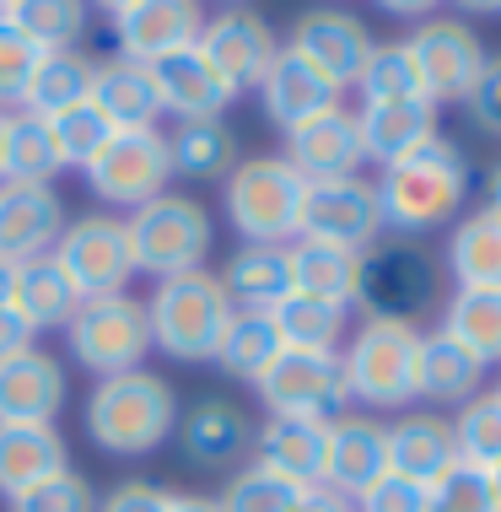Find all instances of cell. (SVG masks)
Wrapping results in <instances>:
<instances>
[{
	"label": "cell",
	"instance_id": "1",
	"mask_svg": "<svg viewBox=\"0 0 501 512\" xmlns=\"http://www.w3.org/2000/svg\"><path fill=\"white\" fill-rule=\"evenodd\" d=\"M372 189H378L383 227H394L399 238H421V232L458 216V205L469 195V162L448 135H431L410 157L388 162Z\"/></svg>",
	"mask_w": 501,
	"mask_h": 512
},
{
	"label": "cell",
	"instance_id": "2",
	"mask_svg": "<svg viewBox=\"0 0 501 512\" xmlns=\"http://www.w3.org/2000/svg\"><path fill=\"white\" fill-rule=\"evenodd\" d=\"M178 389L162 372H119V378H97L87 394V437L92 448H103L108 459H141V453L162 448L178 426Z\"/></svg>",
	"mask_w": 501,
	"mask_h": 512
},
{
	"label": "cell",
	"instance_id": "3",
	"mask_svg": "<svg viewBox=\"0 0 501 512\" xmlns=\"http://www.w3.org/2000/svg\"><path fill=\"white\" fill-rule=\"evenodd\" d=\"M146 318L151 351L173 356V362H216V345L232 324V302L211 270H189L151 286Z\"/></svg>",
	"mask_w": 501,
	"mask_h": 512
},
{
	"label": "cell",
	"instance_id": "4",
	"mask_svg": "<svg viewBox=\"0 0 501 512\" xmlns=\"http://www.w3.org/2000/svg\"><path fill=\"white\" fill-rule=\"evenodd\" d=\"M221 184H227L221 205H227V221L243 243H291L302 232L308 178L286 157H243Z\"/></svg>",
	"mask_w": 501,
	"mask_h": 512
},
{
	"label": "cell",
	"instance_id": "5",
	"mask_svg": "<svg viewBox=\"0 0 501 512\" xmlns=\"http://www.w3.org/2000/svg\"><path fill=\"white\" fill-rule=\"evenodd\" d=\"M124 238H130V259H135V275H189V270H205V254L216 243V227L205 216L200 200L189 195H157L146 200L141 211L124 216Z\"/></svg>",
	"mask_w": 501,
	"mask_h": 512
},
{
	"label": "cell",
	"instance_id": "6",
	"mask_svg": "<svg viewBox=\"0 0 501 512\" xmlns=\"http://www.w3.org/2000/svg\"><path fill=\"white\" fill-rule=\"evenodd\" d=\"M415 324H388V318H361L340 351L345 394L367 410H405L415 405Z\"/></svg>",
	"mask_w": 501,
	"mask_h": 512
},
{
	"label": "cell",
	"instance_id": "7",
	"mask_svg": "<svg viewBox=\"0 0 501 512\" xmlns=\"http://www.w3.org/2000/svg\"><path fill=\"white\" fill-rule=\"evenodd\" d=\"M65 345H71V362L87 367L92 378H119V372L146 367L151 356L146 302H135L130 292L81 297V308L65 324Z\"/></svg>",
	"mask_w": 501,
	"mask_h": 512
},
{
	"label": "cell",
	"instance_id": "8",
	"mask_svg": "<svg viewBox=\"0 0 501 512\" xmlns=\"http://www.w3.org/2000/svg\"><path fill=\"white\" fill-rule=\"evenodd\" d=\"M431 302H437V259H431L415 238H394V243L361 248L356 308L367 318L415 324Z\"/></svg>",
	"mask_w": 501,
	"mask_h": 512
},
{
	"label": "cell",
	"instance_id": "9",
	"mask_svg": "<svg viewBox=\"0 0 501 512\" xmlns=\"http://www.w3.org/2000/svg\"><path fill=\"white\" fill-rule=\"evenodd\" d=\"M87 184L103 205H119V211H141L146 200L167 195V178H173V162H167V135L157 124L146 130H114L103 141V151L87 162Z\"/></svg>",
	"mask_w": 501,
	"mask_h": 512
},
{
	"label": "cell",
	"instance_id": "10",
	"mask_svg": "<svg viewBox=\"0 0 501 512\" xmlns=\"http://www.w3.org/2000/svg\"><path fill=\"white\" fill-rule=\"evenodd\" d=\"M259 399L270 415H308V421H334L345 415L351 394H345L340 351H286L259 372Z\"/></svg>",
	"mask_w": 501,
	"mask_h": 512
},
{
	"label": "cell",
	"instance_id": "11",
	"mask_svg": "<svg viewBox=\"0 0 501 512\" xmlns=\"http://www.w3.org/2000/svg\"><path fill=\"white\" fill-rule=\"evenodd\" d=\"M60 259V270L76 281L81 297H114L130 286L135 259H130V238H124V221L108 211H87L71 216L60 232V243L49 248Z\"/></svg>",
	"mask_w": 501,
	"mask_h": 512
},
{
	"label": "cell",
	"instance_id": "12",
	"mask_svg": "<svg viewBox=\"0 0 501 512\" xmlns=\"http://www.w3.org/2000/svg\"><path fill=\"white\" fill-rule=\"evenodd\" d=\"M405 44L415 54V71H421L431 103H464L475 76H480V65L491 60L485 44L475 38V27L458 22V17H426Z\"/></svg>",
	"mask_w": 501,
	"mask_h": 512
},
{
	"label": "cell",
	"instance_id": "13",
	"mask_svg": "<svg viewBox=\"0 0 501 512\" xmlns=\"http://www.w3.org/2000/svg\"><path fill=\"white\" fill-rule=\"evenodd\" d=\"M383 232V211H378V189L361 173L351 178H324V184H308V200H302V232L297 238L313 243H340V248H372Z\"/></svg>",
	"mask_w": 501,
	"mask_h": 512
},
{
	"label": "cell",
	"instance_id": "14",
	"mask_svg": "<svg viewBox=\"0 0 501 512\" xmlns=\"http://www.w3.org/2000/svg\"><path fill=\"white\" fill-rule=\"evenodd\" d=\"M275 49L281 44H275L270 22L248 6H227V11H216V17H205V27H200V54L216 65V76L227 81L238 98L243 92H259Z\"/></svg>",
	"mask_w": 501,
	"mask_h": 512
},
{
	"label": "cell",
	"instance_id": "15",
	"mask_svg": "<svg viewBox=\"0 0 501 512\" xmlns=\"http://www.w3.org/2000/svg\"><path fill=\"white\" fill-rule=\"evenodd\" d=\"M286 49H297L318 76H329L334 87L345 92V87H356L361 65H367L372 33H367V22H361V17H351V11H340V6H313V11H302V17H297Z\"/></svg>",
	"mask_w": 501,
	"mask_h": 512
},
{
	"label": "cell",
	"instance_id": "16",
	"mask_svg": "<svg viewBox=\"0 0 501 512\" xmlns=\"http://www.w3.org/2000/svg\"><path fill=\"white\" fill-rule=\"evenodd\" d=\"M200 27H205L200 0H130L114 17V44L119 60L157 65L167 54L200 44Z\"/></svg>",
	"mask_w": 501,
	"mask_h": 512
},
{
	"label": "cell",
	"instance_id": "17",
	"mask_svg": "<svg viewBox=\"0 0 501 512\" xmlns=\"http://www.w3.org/2000/svg\"><path fill=\"white\" fill-rule=\"evenodd\" d=\"M65 394H71V378L60 356L38 345L0 362V426H44L65 410Z\"/></svg>",
	"mask_w": 501,
	"mask_h": 512
},
{
	"label": "cell",
	"instance_id": "18",
	"mask_svg": "<svg viewBox=\"0 0 501 512\" xmlns=\"http://www.w3.org/2000/svg\"><path fill=\"white\" fill-rule=\"evenodd\" d=\"M281 157L297 168L308 184H324V178H351L361 173V162H367V151H361V130H356V114L351 108H329V114H318L308 124H297V130L286 135V151Z\"/></svg>",
	"mask_w": 501,
	"mask_h": 512
},
{
	"label": "cell",
	"instance_id": "19",
	"mask_svg": "<svg viewBox=\"0 0 501 512\" xmlns=\"http://www.w3.org/2000/svg\"><path fill=\"white\" fill-rule=\"evenodd\" d=\"M65 200L54 195V184H0V259L22 265L38 259L60 243L65 232Z\"/></svg>",
	"mask_w": 501,
	"mask_h": 512
},
{
	"label": "cell",
	"instance_id": "20",
	"mask_svg": "<svg viewBox=\"0 0 501 512\" xmlns=\"http://www.w3.org/2000/svg\"><path fill=\"white\" fill-rule=\"evenodd\" d=\"M178 448H184L189 464L200 469H232L254 448V426H248V410L232 405V399H194L189 410H178V426H173Z\"/></svg>",
	"mask_w": 501,
	"mask_h": 512
},
{
	"label": "cell",
	"instance_id": "21",
	"mask_svg": "<svg viewBox=\"0 0 501 512\" xmlns=\"http://www.w3.org/2000/svg\"><path fill=\"white\" fill-rule=\"evenodd\" d=\"M259 103H264V119L291 135L297 124L340 108V87H334L329 76H318L297 49H275L270 71H264V81H259Z\"/></svg>",
	"mask_w": 501,
	"mask_h": 512
},
{
	"label": "cell",
	"instance_id": "22",
	"mask_svg": "<svg viewBox=\"0 0 501 512\" xmlns=\"http://www.w3.org/2000/svg\"><path fill=\"white\" fill-rule=\"evenodd\" d=\"M388 475V432L372 415H334L324 448V486L356 502L372 480Z\"/></svg>",
	"mask_w": 501,
	"mask_h": 512
},
{
	"label": "cell",
	"instance_id": "23",
	"mask_svg": "<svg viewBox=\"0 0 501 512\" xmlns=\"http://www.w3.org/2000/svg\"><path fill=\"white\" fill-rule=\"evenodd\" d=\"M151 81H157V98H162V114H178V119H221L232 108L238 92L216 76V65L200 54V44L167 54V60L146 65Z\"/></svg>",
	"mask_w": 501,
	"mask_h": 512
},
{
	"label": "cell",
	"instance_id": "24",
	"mask_svg": "<svg viewBox=\"0 0 501 512\" xmlns=\"http://www.w3.org/2000/svg\"><path fill=\"white\" fill-rule=\"evenodd\" d=\"M324 448L329 421H308V415H270L254 432V464L297 480V486H324Z\"/></svg>",
	"mask_w": 501,
	"mask_h": 512
},
{
	"label": "cell",
	"instance_id": "25",
	"mask_svg": "<svg viewBox=\"0 0 501 512\" xmlns=\"http://www.w3.org/2000/svg\"><path fill=\"white\" fill-rule=\"evenodd\" d=\"M383 432H388V469L415 480V486H431V480H442L458 464V442H453L448 415H431V410L399 415Z\"/></svg>",
	"mask_w": 501,
	"mask_h": 512
},
{
	"label": "cell",
	"instance_id": "26",
	"mask_svg": "<svg viewBox=\"0 0 501 512\" xmlns=\"http://www.w3.org/2000/svg\"><path fill=\"white\" fill-rule=\"evenodd\" d=\"M216 281L232 313H270L281 297H291V254L286 243H243Z\"/></svg>",
	"mask_w": 501,
	"mask_h": 512
},
{
	"label": "cell",
	"instance_id": "27",
	"mask_svg": "<svg viewBox=\"0 0 501 512\" xmlns=\"http://www.w3.org/2000/svg\"><path fill=\"white\" fill-rule=\"evenodd\" d=\"M87 103L114 124V130H146V124L162 119V98H157L151 71H146V65H135V60H119V54L92 65Z\"/></svg>",
	"mask_w": 501,
	"mask_h": 512
},
{
	"label": "cell",
	"instance_id": "28",
	"mask_svg": "<svg viewBox=\"0 0 501 512\" xmlns=\"http://www.w3.org/2000/svg\"><path fill=\"white\" fill-rule=\"evenodd\" d=\"M356 130H361V151H367V162H388L410 157L421 141L437 135V103L431 98H410V103H361L356 114Z\"/></svg>",
	"mask_w": 501,
	"mask_h": 512
},
{
	"label": "cell",
	"instance_id": "29",
	"mask_svg": "<svg viewBox=\"0 0 501 512\" xmlns=\"http://www.w3.org/2000/svg\"><path fill=\"white\" fill-rule=\"evenodd\" d=\"M71 469V448H65L60 426H0V496H22L33 491L38 480Z\"/></svg>",
	"mask_w": 501,
	"mask_h": 512
},
{
	"label": "cell",
	"instance_id": "30",
	"mask_svg": "<svg viewBox=\"0 0 501 512\" xmlns=\"http://www.w3.org/2000/svg\"><path fill=\"white\" fill-rule=\"evenodd\" d=\"M485 383V367L464 351L458 340H448L442 329H431L415 345V399L426 405H464L475 399Z\"/></svg>",
	"mask_w": 501,
	"mask_h": 512
},
{
	"label": "cell",
	"instance_id": "31",
	"mask_svg": "<svg viewBox=\"0 0 501 512\" xmlns=\"http://www.w3.org/2000/svg\"><path fill=\"white\" fill-rule=\"evenodd\" d=\"M11 308H17L27 324L44 335V329H65V324H71V313L81 308V292H76L71 275L60 270V259L38 254V259H22V265H17Z\"/></svg>",
	"mask_w": 501,
	"mask_h": 512
},
{
	"label": "cell",
	"instance_id": "32",
	"mask_svg": "<svg viewBox=\"0 0 501 512\" xmlns=\"http://www.w3.org/2000/svg\"><path fill=\"white\" fill-rule=\"evenodd\" d=\"M167 162L178 178H194V184L227 178L238 168V135L227 119H178L167 130Z\"/></svg>",
	"mask_w": 501,
	"mask_h": 512
},
{
	"label": "cell",
	"instance_id": "33",
	"mask_svg": "<svg viewBox=\"0 0 501 512\" xmlns=\"http://www.w3.org/2000/svg\"><path fill=\"white\" fill-rule=\"evenodd\" d=\"M286 254H291V292L340 302V308H351V302H356V270H361L356 248L297 238V243H286Z\"/></svg>",
	"mask_w": 501,
	"mask_h": 512
},
{
	"label": "cell",
	"instance_id": "34",
	"mask_svg": "<svg viewBox=\"0 0 501 512\" xmlns=\"http://www.w3.org/2000/svg\"><path fill=\"white\" fill-rule=\"evenodd\" d=\"M448 270L458 292H501V216L475 211L458 221L448 238Z\"/></svg>",
	"mask_w": 501,
	"mask_h": 512
},
{
	"label": "cell",
	"instance_id": "35",
	"mask_svg": "<svg viewBox=\"0 0 501 512\" xmlns=\"http://www.w3.org/2000/svg\"><path fill=\"white\" fill-rule=\"evenodd\" d=\"M270 324H275V335H281L286 351H340L345 329H351V308L291 292L270 308Z\"/></svg>",
	"mask_w": 501,
	"mask_h": 512
},
{
	"label": "cell",
	"instance_id": "36",
	"mask_svg": "<svg viewBox=\"0 0 501 512\" xmlns=\"http://www.w3.org/2000/svg\"><path fill=\"white\" fill-rule=\"evenodd\" d=\"M60 173V151H54L49 119L27 114H6V135H0V184H49Z\"/></svg>",
	"mask_w": 501,
	"mask_h": 512
},
{
	"label": "cell",
	"instance_id": "37",
	"mask_svg": "<svg viewBox=\"0 0 501 512\" xmlns=\"http://www.w3.org/2000/svg\"><path fill=\"white\" fill-rule=\"evenodd\" d=\"M92 54H81V49H54L38 60V71L33 81H27V98L22 108L27 114H38V119H54V114H65V108H76V103H87V92H92Z\"/></svg>",
	"mask_w": 501,
	"mask_h": 512
},
{
	"label": "cell",
	"instance_id": "38",
	"mask_svg": "<svg viewBox=\"0 0 501 512\" xmlns=\"http://www.w3.org/2000/svg\"><path fill=\"white\" fill-rule=\"evenodd\" d=\"M442 335L464 345L480 367H501V292H453L442 308Z\"/></svg>",
	"mask_w": 501,
	"mask_h": 512
},
{
	"label": "cell",
	"instance_id": "39",
	"mask_svg": "<svg viewBox=\"0 0 501 512\" xmlns=\"http://www.w3.org/2000/svg\"><path fill=\"white\" fill-rule=\"evenodd\" d=\"M281 356V335H275L270 313H232L227 335L216 345V367L227 378H243V383H259V372Z\"/></svg>",
	"mask_w": 501,
	"mask_h": 512
},
{
	"label": "cell",
	"instance_id": "40",
	"mask_svg": "<svg viewBox=\"0 0 501 512\" xmlns=\"http://www.w3.org/2000/svg\"><path fill=\"white\" fill-rule=\"evenodd\" d=\"M87 0H17V6L6 11V22L27 33L44 54L54 49H76L81 38H87Z\"/></svg>",
	"mask_w": 501,
	"mask_h": 512
},
{
	"label": "cell",
	"instance_id": "41",
	"mask_svg": "<svg viewBox=\"0 0 501 512\" xmlns=\"http://www.w3.org/2000/svg\"><path fill=\"white\" fill-rule=\"evenodd\" d=\"M361 98L367 103H410V98H426V81L415 71V54L410 44H372L367 65L356 76Z\"/></svg>",
	"mask_w": 501,
	"mask_h": 512
},
{
	"label": "cell",
	"instance_id": "42",
	"mask_svg": "<svg viewBox=\"0 0 501 512\" xmlns=\"http://www.w3.org/2000/svg\"><path fill=\"white\" fill-rule=\"evenodd\" d=\"M302 491H308V486L275 475V469L243 464V469H232V480H227V491L216 496V507L221 512H291Z\"/></svg>",
	"mask_w": 501,
	"mask_h": 512
},
{
	"label": "cell",
	"instance_id": "43",
	"mask_svg": "<svg viewBox=\"0 0 501 512\" xmlns=\"http://www.w3.org/2000/svg\"><path fill=\"white\" fill-rule=\"evenodd\" d=\"M453 442H458V459L464 464L496 469L501 464V394L464 399L453 415Z\"/></svg>",
	"mask_w": 501,
	"mask_h": 512
},
{
	"label": "cell",
	"instance_id": "44",
	"mask_svg": "<svg viewBox=\"0 0 501 512\" xmlns=\"http://www.w3.org/2000/svg\"><path fill=\"white\" fill-rule=\"evenodd\" d=\"M49 135H54V151H60V168H87L97 151H103V141L114 135V124L97 114L92 103H76V108L49 119Z\"/></svg>",
	"mask_w": 501,
	"mask_h": 512
},
{
	"label": "cell",
	"instance_id": "45",
	"mask_svg": "<svg viewBox=\"0 0 501 512\" xmlns=\"http://www.w3.org/2000/svg\"><path fill=\"white\" fill-rule=\"evenodd\" d=\"M38 60H44V49L0 17V114H17V108H22L27 81H33Z\"/></svg>",
	"mask_w": 501,
	"mask_h": 512
},
{
	"label": "cell",
	"instance_id": "46",
	"mask_svg": "<svg viewBox=\"0 0 501 512\" xmlns=\"http://www.w3.org/2000/svg\"><path fill=\"white\" fill-rule=\"evenodd\" d=\"M426 496H431V512H496L491 469H475L464 459H458L442 480H431Z\"/></svg>",
	"mask_w": 501,
	"mask_h": 512
},
{
	"label": "cell",
	"instance_id": "47",
	"mask_svg": "<svg viewBox=\"0 0 501 512\" xmlns=\"http://www.w3.org/2000/svg\"><path fill=\"white\" fill-rule=\"evenodd\" d=\"M11 512H97V491H92L87 475L60 469V475L38 480L33 491L11 496Z\"/></svg>",
	"mask_w": 501,
	"mask_h": 512
},
{
	"label": "cell",
	"instance_id": "48",
	"mask_svg": "<svg viewBox=\"0 0 501 512\" xmlns=\"http://www.w3.org/2000/svg\"><path fill=\"white\" fill-rule=\"evenodd\" d=\"M351 507L356 512H431V496H426V486H415V480H405V475L388 469V475L372 480Z\"/></svg>",
	"mask_w": 501,
	"mask_h": 512
},
{
	"label": "cell",
	"instance_id": "49",
	"mask_svg": "<svg viewBox=\"0 0 501 512\" xmlns=\"http://www.w3.org/2000/svg\"><path fill=\"white\" fill-rule=\"evenodd\" d=\"M464 103H469V119H475L485 135H501V54L480 65V76H475V87H469Z\"/></svg>",
	"mask_w": 501,
	"mask_h": 512
},
{
	"label": "cell",
	"instance_id": "50",
	"mask_svg": "<svg viewBox=\"0 0 501 512\" xmlns=\"http://www.w3.org/2000/svg\"><path fill=\"white\" fill-rule=\"evenodd\" d=\"M97 512H173V491L151 486V480H124L97 502Z\"/></svg>",
	"mask_w": 501,
	"mask_h": 512
},
{
	"label": "cell",
	"instance_id": "51",
	"mask_svg": "<svg viewBox=\"0 0 501 512\" xmlns=\"http://www.w3.org/2000/svg\"><path fill=\"white\" fill-rule=\"evenodd\" d=\"M33 340H38V329L6 302V308H0V362L17 356V351H33Z\"/></svg>",
	"mask_w": 501,
	"mask_h": 512
},
{
	"label": "cell",
	"instance_id": "52",
	"mask_svg": "<svg viewBox=\"0 0 501 512\" xmlns=\"http://www.w3.org/2000/svg\"><path fill=\"white\" fill-rule=\"evenodd\" d=\"M291 512H356V507L345 502L340 491H329V486H308V491L297 496V507H291Z\"/></svg>",
	"mask_w": 501,
	"mask_h": 512
},
{
	"label": "cell",
	"instance_id": "53",
	"mask_svg": "<svg viewBox=\"0 0 501 512\" xmlns=\"http://www.w3.org/2000/svg\"><path fill=\"white\" fill-rule=\"evenodd\" d=\"M378 6L388 11V17H410V22H426L431 11L442 6V0H378Z\"/></svg>",
	"mask_w": 501,
	"mask_h": 512
},
{
	"label": "cell",
	"instance_id": "54",
	"mask_svg": "<svg viewBox=\"0 0 501 512\" xmlns=\"http://www.w3.org/2000/svg\"><path fill=\"white\" fill-rule=\"evenodd\" d=\"M173 512H221L216 496H173Z\"/></svg>",
	"mask_w": 501,
	"mask_h": 512
},
{
	"label": "cell",
	"instance_id": "55",
	"mask_svg": "<svg viewBox=\"0 0 501 512\" xmlns=\"http://www.w3.org/2000/svg\"><path fill=\"white\" fill-rule=\"evenodd\" d=\"M485 211L501 216V162L491 168V178H485Z\"/></svg>",
	"mask_w": 501,
	"mask_h": 512
},
{
	"label": "cell",
	"instance_id": "56",
	"mask_svg": "<svg viewBox=\"0 0 501 512\" xmlns=\"http://www.w3.org/2000/svg\"><path fill=\"white\" fill-rule=\"evenodd\" d=\"M458 11H469V17H496L501 11V0H453Z\"/></svg>",
	"mask_w": 501,
	"mask_h": 512
},
{
	"label": "cell",
	"instance_id": "57",
	"mask_svg": "<svg viewBox=\"0 0 501 512\" xmlns=\"http://www.w3.org/2000/svg\"><path fill=\"white\" fill-rule=\"evenodd\" d=\"M11 286H17V265H11V259H0V308L11 302Z\"/></svg>",
	"mask_w": 501,
	"mask_h": 512
},
{
	"label": "cell",
	"instance_id": "58",
	"mask_svg": "<svg viewBox=\"0 0 501 512\" xmlns=\"http://www.w3.org/2000/svg\"><path fill=\"white\" fill-rule=\"evenodd\" d=\"M87 6H103V11H108V17H119V11H124V6H130V0H87Z\"/></svg>",
	"mask_w": 501,
	"mask_h": 512
},
{
	"label": "cell",
	"instance_id": "59",
	"mask_svg": "<svg viewBox=\"0 0 501 512\" xmlns=\"http://www.w3.org/2000/svg\"><path fill=\"white\" fill-rule=\"evenodd\" d=\"M491 496H496V512H501V464L491 469Z\"/></svg>",
	"mask_w": 501,
	"mask_h": 512
},
{
	"label": "cell",
	"instance_id": "60",
	"mask_svg": "<svg viewBox=\"0 0 501 512\" xmlns=\"http://www.w3.org/2000/svg\"><path fill=\"white\" fill-rule=\"evenodd\" d=\"M11 6H17V0H0V17H6V11H11Z\"/></svg>",
	"mask_w": 501,
	"mask_h": 512
},
{
	"label": "cell",
	"instance_id": "61",
	"mask_svg": "<svg viewBox=\"0 0 501 512\" xmlns=\"http://www.w3.org/2000/svg\"><path fill=\"white\" fill-rule=\"evenodd\" d=\"M0 135H6V114H0Z\"/></svg>",
	"mask_w": 501,
	"mask_h": 512
},
{
	"label": "cell",
	"instance_id": "62",
	"mask_svg": "<svg viewBox=\"0 0 501 512\" xmlns=\"http://www.w3.org/2000/svg\"><path fill=\"white\" fill-rule=\"evenodd\" d=\"M227 6H243V0H227Z\"/></svg>",
	"mask_w": 501,
	"mask_h": 512
},
{
	"label": "cell",
	"instance_id": "63",
	"mask_svg": "<svg viewBox=\"0 0 501 512\" xmlns=\"http://www.w3.org/2000/svg\"><path fill=\"white\" fill-rule=\"evenodd\" d=\"M496 394H501V389H496Z\"/></svg>",
	"mask_w": 501,
	"mask_h": 512
}]
</instances>
